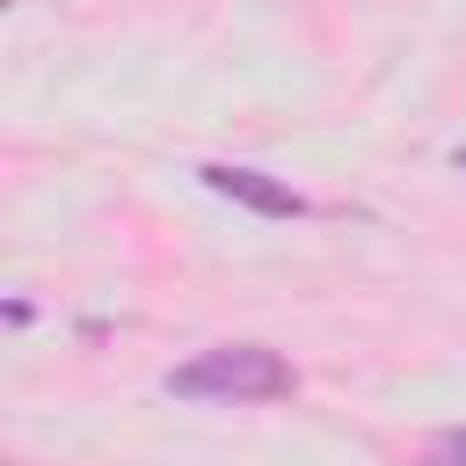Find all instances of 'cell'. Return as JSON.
I'll list each match as a JSON object with an SVG mask.
<instances>
[{"instance_id": "obj_3", "label": "cell", "mask_w": 466, "mask_h": 466, "mask_svg": "<svg viewBox=\"0 0 466 466\" xmlns=\"http://www.w3.org/2000/svg\"><path fill=\"white\" fill-rule=\"evenodd\" d=\"M422 466H466V430H437L430 451H422Z\"/></svg>"}, {"instance_id": "obj_1", "label": "cell", "mask_w": 466, "mask_h": 466, "mask_svg": "<svg viewBox=\"0 0 466 466\" xmlns=\"http://www.w3.org/2000/svg\"><path fill=\"white\" fill-rule=\"evenodd\" d=\"M160 386H167L175 400L240 408V400H284V393H299V371H291L269 342H218V350H197L189 364H175Z\"/></svg>"}, {"instance_id": "obj_4", "label": "cell", "mask_w": 466, "mask_h": 466, "mask_svg": "<svg viewBox=\"0 0 466 466\" xmlns=\"http://www.w3.org/2000/svg\"><path fill=\"white\" fill-rule=\"evenodd\" d=\"M451 167H459V175H466V146H451Z\"/></svg>"}, {"instance_id": "obj_2", "label": "cell", "mask_w": 466, "mask_h": 466, "mask_svg": "<svg viewBox=\"0 0 466 466\" xmlns=\"http://www.w3.org/2000/svg\"><path fill=\"white\" fill-rule=\"evenodd\" d=\"M197 175H204V189H211V197H226V204H240V211H262V218H299V211H306V197H299L291 182L262 175V167L211 160V167H197Z\"/></svg>"}]
</instances>
